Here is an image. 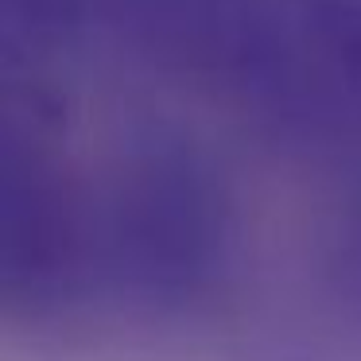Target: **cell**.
<instances>
[]
</instances>
